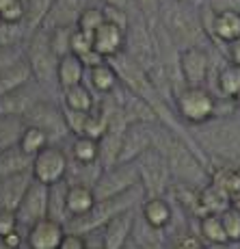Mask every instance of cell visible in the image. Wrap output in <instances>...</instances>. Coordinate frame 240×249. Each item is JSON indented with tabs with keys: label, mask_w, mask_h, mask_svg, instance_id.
<instances>
[{
	"label": "cell",
	"mask_w": 240,
	"mask_h": 249,
	"mask_svg": "<svg viewBox=\"0 0 240 249\" xmlns=\"http://www.w3.org/2000/svg\"><path fill=\"white\" fill-rule=\"evenodd\" d=\"M175 249H184V247H175Z\"/></svg>",
	"instance_id": "51"
},
{
	"label": "cell",
	"mask_w": 240,
	"mask_h": 249,
	"mask_svg": "<svg viewBox=\"0 0 240 249\" xmlns=\"http://www.w3.org/2000/svg\"><path fill=\"white\" fill-rule=\"evenodd\" d=\"M106 22V18H104V9L102 7H87L83 13H80L78 22H76V28H80V31L89 33V35H93L95 31H98L102 24Z\"/></svg>",
	"instance_id": "37"
},
{
	"label": "cell",
	"mask_w": 240,
	"mask_h": 249,
	"mask_svg": "<svg viewBox=\"0 0 240 249\" xmlns=\"http://www.w3.org/2000/svg\"><path fill=\"white\" fill-rule=\"evenodd\" d=\"M56 0H26V18H24V33L31 35L44 26Z\"/></svg>",
	"instance_id": "27"
},
{
	"label": "cell",
	"mask_w": 240,
	"mask_h": 249,
	"mask_svg": "<svg viewBox=\"0 0 240 249\" xmlns=\"http://www.w3.org/2000/svg\"><path fill=\"white\" fill-rule=\"evenodd\" d=\"M217 87L225 98L234 100L240 93V65L227 63L217 76Z\"/></svg>",
	"instance_id": "31"
},
{
	"label": "cell",
	"mask_w": 240,
	"mask_h": 249,
	"mask_svg": "<svg viewBox=\"0 0 240 249\" xmlns=\"http://www.w3.org/2000/svg\"><path fill=\"white\" fill-rule=\"evenodd\" d=\"M104 4H113V7H121V9H128L130 0H102Z\"/></svg>",
	"instance_id": "47"
},
{
	"label": "cell",
	"mask_w": 240,
	"mask_h": 249,
	"mask_svg": "<svg viewBox=\"0 0 240 249\" xmlns=\"http://www.w3.org/2000/svg\"><path fill=\"white\" fill-rule=\"evenodd\" d=\"M184 2H193V4H195V2H197V0H184Z\"/></svg>",
	"instance_id": "50"
},
{
	"label": "cell",
	"mask_w": 240,
	"mask_h": 249,
	"mask_svg": "<svg viewBox=\"0 0 240 249\" xmlns=\"http://www.w3.org/2000/svg\"><path fill=\"white\" fill-rule=\"evenodd\" d=\"M71 159L80 165H95L100 162V139L89 135H76L71 143Z\"/></svg>",
	"instance_id": "26"
},
{
	"label": "cell",
	"mask_w": 240,
	"mask_h": 249,
	"mask_svg": "<svg viewBox=\"0 0 240 249\" xmlns=\"http://www.w3.org/2000/svg\"><path fill=\"white\" fill-rule=\"evenodd\" d=\"M24 124H33V126L44 128L50 137V143H54L56 139L65 137L67 132V124L63 117V111L54 107L52 102H46V100H39L35 107L31 108L26 115H24Z\"/></svg>",
	"instance_id": "12"
},
{
	"label": "cell",
	"mask_w": 240,
	"mask_h": 249,
	"mask_svg": "<svg viewBox=\"0 0 240 249\" xmlns=\"http://www.w3.org/2000/svg\"><path fill=\"white\" fill-rule=\"evenodd\" d=\"M65 193H67L65 180L50 186V214H48V217L56 219V221H61V223H65L67 221L65 217H69V214H67V206H65Z\"/></svg>",
	"instance_id": "34"
},
{
	"label": "cell",
	"mask_w": 240,
	"mask_h": 249,
	"mask_svg": "<svg viewBox=\"0 0 240 249\" xmlns=\"http://www.w3.org/2000/svg\"><path fill=\"white\" fill-rule=\"evenodd\" d=\"M206 26L208 37L221 44H232L240 37V11L238 9H210V20Z\"/></svg>",
	"instance_id": "13"
},
{
	"label": "cell",
	"mask_w": 240,
	"mask_h": 249,
	"mask_svg": "<svg viewBox=\"0 0 240 249\" xmlns=\"http://www.w3.org/2000/svg\"><path fill=\"white\" fill-rule=\"evenodd\" d=\"M175 108L180 119H184L190 126H201L217 117V98L206 87H193L184 85V89L177 91L175 95Z\"/></svg>",
	"instance_id": "5"
},
{
	"label": "cell",
	"mask_w": 240,
	"mask_h": 249,
	"mask_svg": "<svg viewBox=\"0 0 240 249\" xmlns=\"http://www.w3.org/2000/svg\"><path fill=\"white\" fill-rule=\"evenodd\" d=\"M26 2L24 0H0V22L4 24H24Z\"/></svg>",
	"instance_id": "35"
},
{
	"label": "cell",
	"mask_w": 240,
	"mask_h": 249,
	"mask_svg": "<svg viewBox=\"0 0 240 249\" xmlns=\"http://www.w3.org/2000/svg\"><path fill=\"white\" fill-rule=\"evenodd\" d=\"M147 195L143 184L132 186L126 193H119L115 197H106V199H98L95 206L89 210L87 214H80V217H71L67 221V230L69 232H78L83 236H87L91 232H98L100 228H104L113 217H117L119 213H126V210H132L138 202H143Z\"/></svg>",
	"instance_id": "2"
},
{
	"label": "cell",
	"mask_w": 240,
	"mask_h": 249,
	"mask_svg": "<svg viewBox=\"0 0 240 249\" xmlns=\"http://www.w3.org/2000/svg\"><path fill=\"white\" fill-rule=\"evenodd\" d=\"M63 104L69 111L91 113L95 107V100H93V93L85 85H76V87L63 89Z\"/></svg>",
	"instance_id": "28"
},
{
	"label": "cell",
	"mask_w": 240,
	"mask_h": 249,
	"mask_svg": "<svg viewBox=\"0 0 240 249\" xmlns=\"http://www.w3.org/2000/svg\"><path fill=\"white\" fill-rule=\"evenodd\" d=\"M134 208L119 213L117 217H113L110 221L104 226L102 232V247L104 249H123L128 245L134 230Z\"/></svg>",
	"instance_id": "15"
},
{
	"label": "cell",
	"mask_w": 240,
	"mask_h": 249,
	"mask_svg": "<svg viewBox=\"0 0 240 249\" xmlns=\"http://www.w3.org/2000/svg\"><path fill=\"white\" fill-rule=\"evenodd\" d=\"M65 232V223L46 217L26 228V245L28 249H59Z\"/></svg>",
	"instance_id": "14"
},
{
	"label": "cell",
	"mask_w": 240,
	"mask_h": 249,
	"mask_svg": "<svg viewBox=\"0 0 240 249\" xmlns=\"http://www.w3.org/2000/svg\"><path fill=\"white\" fill-rule=\"evenodd\" d=\"M91 0H56L54 7H52L50 16L46 18L44 28H52V26H76L80 13L87 7H91Z\"/></svg>",
	"instance_id": "20"
},
{
	"label": "cell",
	"mask_w": 240,
	"mask_h": 249,
	"mask_svg": "<svg viewBox=\"0 0 240 249\" xmlns=\"http://www.w3.org/2000/svg\"><path fill=\"white\" fill-rule=\"evenodd\" d=\"M154 145L165 154V159L171 167V174L175 178H180L186 186H199L206 180V171L201 167V162L197 160L195 152L190 147H186L184 139L177 132L165 128L158 135H154Z\"/></svg>",
	"instance_id": "3"
},
{
	"label": "cell",
	"mask_w": 240,
	"mask_h": 249,
	"mask_svg": "<svg viewBox=\"0 0 240 249\" xmlns=\"http://www.w3.org/2000/svg\"><path fill=\"white\" fill-rule=\"evenodd\" d=\"M177 68H180V76L184 85H193V87H204L208 80L210 71V56L204 46L186 48L180 50L177 54Z\"/></svg>",
	"instance_id": "11"
},
{
	"label": "cell",
	"mask_w": 240,
	"mask_h": 249,
	"mask_svg": "<svg viewBox=\"0 0 240 249\" xmlns=\"http://www.w3.org/2000/svg\"><path fill=\"white\" fill-rule=\"evenodd\" d=\"M208 249H229V243H223V245H210Z\"/></svg>",
	"instance_id": "48"
},
{
	"label": "cell",
	"mask_w": 240,
	"mask_h": 249,
	"mask_svg": "<svg viewBox=\"0 0 240 249\" xmlns=\"http://www.w3.org/2000/svg\"><path fill=\"white\" fill-rule=\"evenodd\" d=\"M137 162H138V176H141V184L145 189V195L147 197H162L167 191V184H169V178L173 176L165 154L156 145H152L150 150L138 156Z\"/></svg>",
	"instance_id": "7"
},
{
	"label": "cell",
	"mask_w": 240,
	"mask_h": 249,
	"mask_svg": "<svg viewBox=\"0 0 240 249\" xmlns=\"http://www.w3.org/2000/svg\"><path fill=\"white\" fill-rule=\"evenodd\" d=\"M24 119L22 117H9V115H0V152L7 147L16 145L24 130Z\"/></svg>",
	"instance_id": "32"
},
{
	"label": "cell",
	"mask_w": 240,
	"mask_h": 249,
	"mask_svg": "<svg viewBox=\"0 0 240 249\" xmlns=\"http://www.w3.org/2000/svg\"><path fill=\"white\" fill-rule=\"evenodd\" d=\"M24 2H26V0H24Z\"/></svg>",
	"instance_id": "52"
},
{
	"label": "cell",
	"mask_w": 240,
	"mask_h": 249,
	"mask_svg": "<svg viewBox=\"0 0 240 249\" xmlns=\"http://www.w3.org/2000/svg\"><path fill=\"white\" fill-rule=\"evenodd\" d=\"M227 186H229L232 191H238V193H240V165L232 171V174H229V178H227Z\"/></svg>",
	"instance_id": "46"
},
{
	"label": "cell",
	"mask_w": 240,
	"mask_h": 249,
	"mask_svg": "<svg viewBox=\"0 0 240 249\" xmlns=\"http://www.w3.org/2000/svg\"><path fill=\"white\" fill-rule=\"evenodd\" d=\"M31 78H33V70H31V65H28V61L26 59L17 61L13 68L4 70L2 74H0V98L24 87V85H28Z\"/></svg>",
	"instance_id": "25"
},
{
	"label": "cell",
	"mask_w": 240,
	"mask_h": 249,
	"mask_svg": "<svg viewBox=\"0 0 240 249\" xmlns=\"http://www.w3.org/2000/svg\"><path fill=\"white\" fill-rule=\"evenodd\" d=\"M50 31V46L52 50H54V54L59 56H65L71 52V31H74V26H65V24H61V26H52L48 28Z\"/></svg>",
	"instance_id": "33"
},
{
	"label": "cell",
	"mask_w": 240,
	"mask_h": 249,
	"mask_svg": "<svg viewBox=\"0 0 240 249\" xmlns=\"http://www.w3.org/2000/svg\"><path fill=\"white\" fill-rule=\"evenodd\" d=\"M91 50H93V35H89V33L74 26V31H71V52L83 59Z\"/></svg>",
	"instance_id": "40"
},
{
	"label": "cell",
	"mask_w": 240,
	"mask_h": 249,
	"mask_svg": "<svg viewBox=\"0 0 240 249\" xmlns=\"http://www.w3.org/2000/svg\"><path fill=\"white\" fill-rule=\"evenodd\" d=\"M17 145H20L26 154L35 156L37 152H41L46 145H50V137H48V132L44 130V128L33 126V124H26L20 139H17Z\"/></svg>",
	"instance_id": "30"
},
{
	"label": "cell",
	"mask_w": 240,
	"mask_h": 249,
	"mask_svg": "<svg viewBox=\"0 0 240 249\" xmlns=\"http://www.w3.org/2000/svg\"><path fill=\"white\" fill-rule=\"evenodd\" d=\"M20 230V219H17L16 210H0V241L9 234Z\"/></svg>",
	"instance_id": "41"
},
{
	"label": "cell",
	"mask_w": 240,
	"mask_h": 249,
	"mask_svg": "<svg viewBox=\"0 0 240 249\" xmlns=\"http://www.w3.org/2000/svg\"><path fill=\"white\" fill-rule=\"evenodd\" d=\"M227 54H229V63L240 65V37L234 39L232 44H227Z\"/></svg>",
	"instance_id": "45"
},
{
	"label": "cell",
	"mask_w": 240,
	"mask_h": 249,
	"mask_svg": "<svg viewBox=\"0 0 240 249\" xmlns=\"http://www.w3.org/2000/svg\"><path fill=\"white\" fill-rule=\"evenodd\" d=\"M87 115L89 113H78V111H69V108H65L63 117H65V124H67V130H69L71 135H83Z\"/></svg>",
	"instance_id": "42"
},
{
	"label": "cell",
	"mask_w": 240,
	"mask_h": 249,
	"mask_svg": "<svg viewBox=\"0 0 240 249\" xmlns=\"http://www.w3.org/2000/svg\"><path fill=\"white\" fill-rule=\"evenodd\" d=\"M158 26L177 50L204 46L206 37H208L204 26V16L197 13L193 2H184V0H160Z\"/></svg>",
	"instance_id": "1"
},
{
	"label": "cell",
	"mask_w": 240,
	"mask_h": 249,
	"mask_svg": "<svg viewBox=\"0 0 240 249\" xmlns=\"http://www.w3.org/2000/svg\"><path fill=\"white\" fill-rule=\"evenodd\" d=\"M26 61L33 70V78L39 85H48L50 80H56L59 56L54 54V50L50 46V31L48 28L41 26L28 35Z\"/></svg>",
	"instance_id": "6"
},
{
	"label": "cell",
	"mask_w": 240,
	"mask_h": 249,
	"mask_svg": "<svg viewBox=\"0 0 240 249\" xmlns=\"http://www.w3.org/2000/svg\"><path fill=\"white\" fill-rule=\"evenodd\" d=\"M137 184H141L138 162L130 160V162H117L113 167H106L100 174L98 182L93 184V191L98 199H106V197H115L119 193H126V191H130Z\"/></svg>",
	"instance_id": "8"
},
{
	"label": "cell",
	"mask_w": 240,
	"mask_h": 249,
	"mask_svg": "<svg viewBox=\"0 0 240 249\" xmlns=\"http://www.w3.org/2000/svg\"><path fill=\"white\" fill-rule=\"evenodd\" d=\"M26 59V52L20 48V44H4L0 46V74H2L4 70L13 68V65L17 63V61Z\"/></svg>",
	"instance_id": "39"
},
{
	"label": "cell",
	"mask_w": 240,
	"mask_h": 249,
	"mask_svg": "<svg viewBox=\"0 0 240 249\" xmlns=\"http://www.w3.org/2000/svg\"><path fill=\"white\" fill-rule=\"evenodd\" d=\"M16 213L17 219H20V226L26 228L46 219L50 214V186L39 180H33V184L28 186L26 195H24L22 204L17 206Z\"/></svg>",
	"instance_id": "10"
},
{
	"label": "cell",
	"mask_w": 240,
	"mask_h": 249,
	"mask_svg": "<svg viewBox=\"0 0 240 249\" xmlns=\"http://www.w3.org/2000/svg\"><path fill=\"white\" fill-rule=\"evenodd\" d=\"M85 71H87V65L83 63V59L76 56L74 52H69V54L59 59V65H56V83H59L61 89H69V87H76V85H83Z\"/></svg>",
	"instance_id": "21"
},
{
	"label": "cell",
	"mask_w": 240,
	"mask_h": 249,
	"mask_svg": "<svg viewBox=\"0 0 240 249\" xmlns=\"http://www.w3.org/2000/svg\"><path fill=\"white\" fill-rule=\"evenodd\" d=\"M93 48L104 56L113 59L119 52L126 50V28L117 26L113 22H104L98 31L93 33Z\"/></svg>",
	"instance_id": "17"
},
{
	"label": "cell",
	"mask_w": 240,
	"mask_h": 249,
	"mask_svg": "<svg viewBox=\"0 0 240 249\" xmlns=\"http://www.w3.org/2000/svg\"><path fill=\"white\" fill-rule=\"evenodd\" d=\"M141 214L147 228L152 230H165L173 219L171 206L165 197H145L141 204Z\"/></svg>",
	"instance_id": "22"
},
{
	"label": "cell",
	"mask_w": 240,
	"mask_h": 249,
	"mask_svg": "<svg viewBox=\"0 0 240 249\" xmlns=\"http://www.w3.org/2000/svg\"><path fill=\"white\" fill-rule=\"evenodd\" d=\"M199 230H201V238H204V241H208V245H223V243H229L227 232H225L219 213L201 214Z\"/></svg>",
	"instance_id": "29"
},
{
	"label": "cell",
	"mask_w": 240,
	"mask_h": 249,
	"mask_svg": "<svg viewBox=\"0 0 240 249\" xmlns=\"http://www.w3.org/2000/svg\"><path fill=\"white\" fill-rule=\"evenodd\" d=\"M234 102H236V108H238V113H240V93L234 98Z\"/></svg>",
	"instance_id": "49"
},
{
	"label": "cell",
	"mask_w": 240,
	"mask_h": 249,
	"mask_svg": "<svg viewBox=\"0 0 240 249\" xmlns=\"http://www.w3.org/2000/svg\"><path fill=\"white\" fill-rule=\"evenodd\" d=\"M0 245H2L4 249H20V245H22V234H20V230H16L13 234L4 236L2 241H0Z\"/></svg>",
	"instance_id": "44"
},
{
	"label": "cell",
	"mask_w": 240,
	"mask_h": 249,
	"mask_svg": "<svg viewBox=\"0 0 240 249\" xmlns=\"http://www.w3.org/2000/svg\"><path fill=\"white\" fill-rule=\"evenodd\" d=\"M31 85V83H28ZM28 85L11 91V93L0 98V115H9V117H22L39 102L41 98H37V91H33Z\"/></svg>",
	"instance_id": "18"
},
{
	"label": "cell",
	"mask_w": 240,
	"mask_h": 249,
	"mask_svg": "<svg viewBox=\"0 0 240 249\" xmlns=\"http://www.w3.org/2000/svg\"><path fill=\"white\" fill-rule=\"evenodd\" d=\"M33 180V171L0 178V210H17Z\"/></svg>",
	"instance_id": "16"
},
{
	"label": "cell",
	"mask_w": 240,
	"mask_h": 249,
	"mask_svg": "<svg viewBox=\"0 0 240 249\" xmlns=\"http://www.w3.org/2000/svg\"><path fill=\"white\" fill-rule=\"evenodd\" d=\"M95 202H98V197H95V191L91 184H85V182H71V184H67L65 206H67L69 219L87 214L95 206Z\"/></svg>",
	"instance_id": "19"
},
{
	"label": "cell",
	"mask_w": 240,
	"mask_h": 249,
	"mask_svg": "<svg viewBox=\"0 0 240 249\" xmlns=\"http://www.w3.org/2000/svg\"><path fill=\"white\" fill-rule=\"evenodd\" d=\"M89 80H91V87L102 95L113 93V91L119 87V83H121L117 70H115V65L110 63L108 59L104 61V63L95 65V68H89Z\"/></svg>",
	"instance_id": "24"
},
{
	"label": "cell",
	"mask_w": 240,
	"mask_h": 249,
	"mask_svg": "<svg viewBox=\"0 0 240 249\" xmlns=\"http://www.w3.org/2000/svg\"><path fill=\"white\" fill-rule=\"evenodd\" d=\"M33 178L44 182V184L52 186L59 184L67 178L69 174V159L56 143L46 145L41 152L33 156Z\"/></svg>",
	"instance_id": "9"
},
{
	"label": "cell",
	"mask_w": 240,
	"mask_h": 249,
	"mask_svg": "<svg viewBox=\"0 0 240 249\" xmlns=\"http://www.w3.org/2000/svg\"><path fill=\"white\" fill-rule=\"evenodd\" d=\"M110 119H113V117H110L106 111H100V113L91 111L87 115V122H85L83 135H89L93 139H102L104 135H106V130L110 128Z\"/></svg>",
	"instance_id": "36"
},
{
	"label": "cell",
	"mask_w": 240,
	"mask_h": 249,
	"mask_svg": "<svg viewBox=\"0 0 240 249\" xmlns=\"http://www.w3.org/2000/svg\"><path fill=\"white\" fill-rule=\"evenodd\" d=\"M221 221H223V228L227 232L229 243H240V210L236 206H227V208L221 210Z\"/></svg>",
	"instance_id": "38"
},
{
	"label": "cell",
	"mask_w": 240,
	"mask_h": 249,
	"mask_svg": "<svg viewBox=\"0 0 240 249\" xmlns=\"http://www.w3.org/2000/svg\"><path fill=\"white\" fill-rule=\"evenodd\" d=\"M31 169H33V156L26 154L17 143L0 152V178L24 174V171H31Z\"/></svg>",
	"instance_id": "23"
},
{
	"label": "cell",
	"mask_w": 240,
	"mask_h": 249,
	"mask_svg": "<svg viewBox=\"0 0 240 249\" xmlns=\"http://www.w3.org/2000/svg\"><path fill=\"white\" fill-rule=\"evenodd\" d=\"M201 145L225 160L240 159V122L210 119L201 124Z\"/></svg>",
	"instance_id": "4"
},
{
	"label": "cell",
	"mask_w": 240,
	"mask_h": 249,
	"mask_svg": "<svg viewBox=\"0 0 240 249\" xmlns=\"http://www.w3.org/2000/svg\"><path fill=\"white\" fill-rule=\"evenodd\" d=\"M59 249H89V243H87V236H83V234L78 232H69L67 230L63 241H61Z\"/></svg>",
	"instance_id": "43"
}]
</instances>
